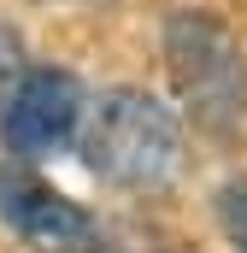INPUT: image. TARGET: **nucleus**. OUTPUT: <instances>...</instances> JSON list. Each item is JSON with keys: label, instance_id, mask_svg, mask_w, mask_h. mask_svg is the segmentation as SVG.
I'll use <instances>...</instances> for the list:
<instances>
[{"label": "nucleus", "instance_id": "obj_2", "mask_svg": "<svg viewBox=\"0 0 247 253\" xmlns=\"http://www.w3.org/2000/svg\"><path fill=\"white\" fill-rule=\"evenodd\" d=\"M165 77L194 129L236 135L247 124V47L218 12L183 6L165 18Z\"/></svg>", "mask_w": 247, "mask_h": 253}, {"label": "nucleus", "instance_id": "obj_5", "mask_svg": "<svg viewBox=\"0 0 247 253\" xmlns=\"http://www.w3.org/2000/svg\"><path fill=\"white\" fill-rule=\"evenodd\" d=\"M218 224H224V242L236 253H247V177H230V183H218Z\"/></svg>", "mask_w": 247, "mask_h": 253}, {"label": "nucleus", "instance_id": "obj_3", "mask_svg": "<svg viewBox=\"0 0 247 253\" xmlns=\"http://www.w3.org/2000/svg\"><path fill=\"white\" fill-rule=\"evenodd\" d=\"M0 224L36 253H106L100 218L24 159H0Z\"/></svg>", "mask_w": 247, "mask_h": 253}, {"label": "nucleus", "instance_id": "obj_4", "mask_svg": "<svg viewBox=\"0 0 247 253\" xmlns=\"http://www.w3.org/2000/svg\"><path fill=\"white\" fill-rule=\"evenodd\" d=\"M82 112H88V94H82V83L71 71H59V65H24L18 88L0 106V135H6L12 159L30 165V159L77 147Z\"/></svg>", "mask_w": 247, "mask_h": 253}, {"label": "nucleus", "instance_id": "obj_6", "mask_svg": "<svg viewBox=\"0 0 247 253\" xmlns=\"http://www.w3.org/2000/svg\"><path fill=\"white\" fill-rule=\"evenodd\" d=\"M18 77H24V42H18V30L0 24V106H6V94L18 88Z\"/></svg>", "mask_w": 247, "mask_h": 253}, {"label": "nucleus", "instance_id": "obj_1", "mask_svg": "<svg viewBox=\"0 0 247 253\" xmlns=\"http://www.w3.org/2000/svg\"><path fill=\"white\" fill-rule=\"evenodd\" d=\"M77 153H82L88 177H100L112 189H165L183 165V124L159 94L118 83L88 100Z\"/></svg>", "mask_w": 247, "mask_h": 253}]
</instances>
